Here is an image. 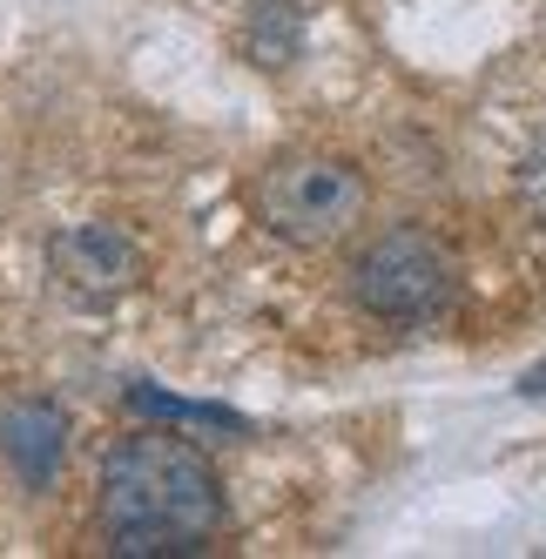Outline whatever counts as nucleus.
Returning a JSON list of instances; mask_svg holds the SVG:
<instances>
[{"mask_svg": "<svg viewBox=\"0 0 546 559\" xmlns=\"http://www.w3.org/2000/svg\"><path fill=\"white\" fill-rule=\"evenodd\" d=\"M129 405H135V412H149V418H176V425H216V431H244V418H237V412H216V405H182V397H169V391H149V384H135V391H129Z\"/></svg>", "mask_w": 546, "mask_h": 559, "instance_id": "nucleus-7", "label": "nucleus"}, {"mask_svg": "<svg viewBox=\"0 0 546 559\" xmlns=\"http://www.w3.org/2000/svg\"><path fill=\"white\" fill-rule=\"evenodd\" d=\"M365 210H371V189L337 155H277L257 176V223L297 250L344 243L365 223Z\"/></svg>", "mask_w": 546, "mask_h": 559, "instance_id": "nucleus-2", "label": "nucleus"}, {"mask_svg": "<svg viewBox=\"0 0 546 559\" xmlns=\"http://www.w3.org/2000/svg\"><path fill=\"white\" fill-rule=\"evenodd\" d=\"M0 452L27 486H55V472L68 459V412L48 397H21V405L0 412Z\"/></svg>", "mask_w": 546, "mask_h": 559, "instance_id": "nucleus-5", "label": "nucleus"}, {"mask_svg": "<svg viewBox=\"0 0 546 559\" xmlns=\"http://www.w3.org/2000/svg\"><path fill=\"white\" fill-rule=\"evenodd\" d=\"M304 21H310L304 0H250V14H244V55L257 68H270V74L290 68L304 55Z\"/></svg>", "mask_w": 546, "mask_h": 559, "instance_id": "nucleus-6", "label": "nucleus"}, {"mask_svg": "<svg viewBox=\"0 0 546 559\" xmlns=\"http://www.w3.org/2000/svg\"><path fill=\"white\" fill-rule=\"evenodd\" d=\"M223 526L216 465L176 431H129L102 459V539L108 552L155 559L197 552Z\"/></svg>", "mask_w": 546, "mask_h": 559, "instance_id": "nucleus-1", "label": "nucleus"}, {"mask_svg": "<svg viewBox=\"0 0 546 559\" xmlns=\"http://www.w3.org/2000/svg\"><path fill=\"white\" fill-rule=\"evenodd\" d=\"M459 290V270L446 257L439 236L425 229H384L358 250L351 263V297H358L371 317H392V324H425L439 317Z\"/></svg>", "mask_w": 546, "mask_h": 559, "instance_id": "nucleus-3", "label": "nucleus"}, {"mask_svg": "<svg viewBox=\"0 0 546 559\" xmlns=\"http://www.w3.org/2000/svg\"><path fill=\"white\" fill-rule=\"evenodd\" d=\"M520 203L546 223V135H539V148L526 155V163H520Z\"/></svg>", "mask_w": 546, "mask_h": 559, "instance_id": "nucleus-8", "label": "nucleus"}, {"mask_svg": "<svg viewBox=\"0 0 546 559\" xmlns=\"http://www.w3.org/2000/svg\"><path fill=\"white\" fill-rule=\"evenodd\" d=\"M48 276H55V290L68 304L102 310V304L135 290L142 250L129 243V229H115V223H68L48 243Z\"/></svg>", "mask_w": 546, "mask_h": 559, "instance_id": "nucleus-4", "label": "nucleus"}, {"mask_svg": "<svg viewBox=\"0 0 546 559\" xmlns=\"http://www.w3.org/2000/svg\"><path fill=\"white\" fill-rule=\"evenodd\" d=\"M520 391H526V397H546V365H539V371H526V378H520Z\"/></svg>", "mask_w": 546, "mask_h": 559, "instance_id": "nucleus-9", "label": "nucleus"}]
</instances>
